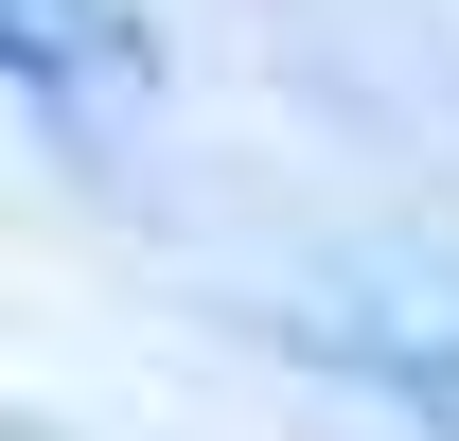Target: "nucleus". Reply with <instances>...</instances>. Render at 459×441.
<instances>
[{
	"label": "nucleus",
	"mask_w": 459,
	"mask_h": 441,
	"mask_svg": "<svg viewBox=\"0 0 459 441\" xmlns=\"http://www.w3.org/2000/svg\"><path fill=\"white\" fill-rule=\"evenodd\" d=\"M0 36H18V71H89V0H0Z\"/></svg>",
	"instance_id": "f257e3e1"
}]
</instances>
